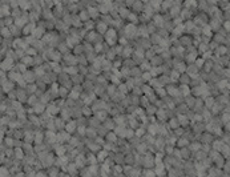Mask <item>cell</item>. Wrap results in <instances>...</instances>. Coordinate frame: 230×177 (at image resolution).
Returning <instances> with one entry per match:
<instances>
[{
	"mask_svg": "<svg viewBox=\"0 0 230 177\" xmlns=\"http://www.w3.org/2000/svg\"><path fill=\"white\" fill-rule=\"evenodd\" d=\"M97 27H99L100 33H105V30H107V24H105V23H99Z\"/></svg>",
	"mask_w": 230,
	"mask_h": 177,
	"instance_id": "obj_2",
	"label": "cell"
},
{
	"mask_svg": "<svg viewBox=\"0 0 230 177\" xmlns=\"http://www.w3.org/2000/svg\"><path fill=\"white\" fill-rule=\"evenodd\" d=\"M213 103H214V100L211 99V97H210V99H208V100H206V107L211 108V104H213Z\"/></svg>",
	"mask_w": 230,
	"mask_h": 177,
	"instance_id": "obj_5",
	"label": "cell"
},
{
	"mask_svg": "<svg viewBox=\"0 0 230 177\" xmlns=\"http://www.w3.org/2000/svg\"><path fill=\"white\" fill-rule=\"evenodd\" d=\"M226 128H227V131H230V123L226 124Z\"/></svg>",
	"mask_w": 230,
	"mask_h": 177,
	"instance_id": "obj_8",
	"label": "cell"
},
{
	"mask_svg": "<svg viewBox=\"0 0 230 177\" xmlns=\"http://www.w3.org/2000/svg\"><path fill=\"white\" fill-rule=\"evenodd\" d=\"M107 137H108V141H110V142H112V141H116V137H117V136H116V134L109 133Z\"/></svg>",
	"mask_w": 230,
	"mask_h": 177,
	"instance_id": "obj_3",
	"label": "cell"
},
{
	"mask_svg": "<svg viewBox=\"0 0 230 177\" xmlns=\"http://www.w3.org/2000/svg\"><path fill=\"white\" fill-rule=\"evenodd\" d=\"M222 121H224V123H227V121H230V115H224L222 116Z\"/></svg>",
	"mask_w": 230,
	"mask_h": 177,
	"instance_id": "obj_6",
	"label": "cell"
},
{
	"mask_svg": "<svg viewBox=\"0 0 230 177\" xmlns=\"http://www.w3.org/2000/svg\"><path fill=\"white\" fill-rule=\"evenodd\" d=\"M150 77H152V76H150V73H149V72L142 73V79H144V80H150Z\"/></svg>",
	"mask_w": 230,
	"mask_h": 177,
	"instance_id": "obj_4",
	"label": "cell"
},
{
	"mask_svg": "<svg viewBox=\"0 0 230 177\" xmlns=\"http://www.w3.org/2000/svg\"><path fill=\"white\" fill-rule=\"evenodd\" d=\"M76 131V124H75V121H72V123H69V124H67V132L68 133H72V132H75Z\"/></svg>",
	"mask_w": 230,
	"mask_h": 177,
	"instance_id": "obj_1",
	"label": "cell"
},
{
	"mask_svg": "<svg viewBox=\"0 0 230 177\" xmlns=\"http://www.w3.org/2000/svg\"><path fill=\"white\" fill-rule=\"evenodd\" d=\"M224 27L226 28L227 31H230V20H229V22H225V23H224Z\"/></svg>",
	"mask_w": 230,
	"mask_h": 177,
	"instance_id": "obj_7",
	"label": "cell"
}]
</instances>
